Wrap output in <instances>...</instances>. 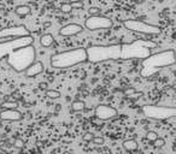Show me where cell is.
<instances>
[{"label":"cell","instance_id":"4","mask_svg":"<svg viewBox=\"0 0 176 154\" xmlns=\"http://www.w3.org/2000/svg\"><path fill=\"white\" fill-rule=\"evenodd\" d=\"M35 48L33 45L18 48L6 57V61L16 72H24L35 61Z\"/></svg>","mask_w":176,"mask_h":154},{"label":"cell","instance_id":"18","mask_svg":"<svg viewBox=\"0 0 176 154\" xmlns=\"http://www.w3.org/2000/svg\"><path fill=\"white\" fill-rule=\"evenodd\" d=\"M86 108V104L82 100H75L71 102V110L74 112H81Z\"/></svg>","mask_w":176,"mask_h":154},{"label":"cell","instance_id":"29","mask_svg":"<svg viewBox=\"0 0 176 154\" xmlns=\"http://www.w3.org/2000/svg\"><path fill=\"white\" fill-rule=\"evenodd\" d=\"M140 96H142V93H141V92H135L134 94L129 95V96H128V99H130V100H136V99H138V98H140Z\"/></svg>","mask_w":176,"mask_h":154},{"label":"cell","instance_id":"32","mask_svg":"<svg viewBox=\"0 0 176 154\" xmlns=\"http://www.w3.org/2000/svg\"><path fill=\"white\" fill-rule=\"evenodd\" d=\"M4 9H5V5L0 3V10H4Z\"/></svg>","mask_w":176,"mask_h":154},{"label":"cell","instance_id":"27","mask_svg":"<svg viewBox=\"0 0 176 154\" xmlns=\"http://www.w3.org/2000/svg\"><path fill=\"white\" fill-rule=\"evenodd\" d=\"M94 144H97V146H103L104 144V142H105V140L103 138V137H100V136H97V137H94L93 138V141H92Z\"/></svg>","mask_w":176,"mask_h":154},{"label":"cell","instance_id":"10","mask_svg":"<svg viewBox=\"0 0 176 154\" xmlns=\"http://www.w3.org/2000/svg\"><path fill=\"white\" fill-rule=\"evenodd\" d=\"M28 35H30V33L27 29V27L23 24L0 29V40H3V39L9 40V39H15V37H21V36H28Z\"/></svg>","mask_w":176,"mask_h":154},{"label":"cell","instance_id":"26","mask_svg":"<svg viewBox=\"0 0 176 154\" xmlns=\"http://www.w3.org/2000/svg\"><path fill=\"white\" fill-rule=\"evenodd\" d=\"M88 12H90V15L91 16H97V15H100V12H102V10L99 9V7H91L90 10H88Z\"/></svg>","mask_w":176,"mask_h":154},{"label":"cell","instance_id":"21","mask_svg":"<svg viewBox=\"0 0 176 154\" xmlns=\"http://www.w3.org/2000/svg\"><path fill=\"white\" fill-rule=\"evenodd\" d=\"M158 137H159V136H158V134H157L156 131H153V130H148V131L146 132V140H147V141H150V142L156 141Z\"/></svg>","mask_w":176,"mask_h":154},{"label":"cell","instance_id":"7","mask_svg":"<svg viewBox=\"0 0 176 154\" xmlns=\"http://www.w3.org/2000/svg\"><path fill=\"white\" fill-rule=\"evenodd\" d=\"M141 112L147 118L154 119V120H165V119L176 117V107H170V106L147 105L141 108Z\"/></svg>","mask_w":176,"mask_h":154},{"label":"cell","instance_id":"36","mask_svg":"<svg viewBox=\"0 0 176 154\" xmlns=\"http://www.w3.org/2000/svg\"><path fill=\"white\" fill-rule=\"evenodd\" d=\"M4 154H11V153H4Z\"/></svg>","mask_w":176,"mask_h":154},{"label":"cell","instance_id":"34","mask_svg":"<svg viewBox=\"0 0 176 154\" xmlns=\"http://www.w3.org/2000/svg\"><path fill=\"white\" fill-rule=\"evenodd\" d=\"M171 88H172V89H174V90H176V83H174V84H172V87H171Z\"/></svg>","mask_w":176,"mask_h":154},{"label":"cell","instance_id":"5","mask_svg":"<svg viewBox=\"0 0 176 154\" xmlns=\"http://www.w3.org/2000/svg\"><path fill=\"white\" fill-rule=\"evenodd\" d=\"M156 47V43L146 40H136L132 43H122L121 59H145L150 57V49Z\"/></svg>","mask_w":176,"mask_h":154},{"label":"cell","instance_id":"15","mask_svg":"<svg viewBox=\"0 0 176 154\" xmlns=\"http://www.w3.org/2000/svg\"><path fill=\"white\" fill-rule=\"evenodd\" d=\"M53 42H54V39H53V36L51 34H44L40 37V45L42 47L48 48V47H51L53 45Z\"/></svg>","mask_w":176,"mask_h":154},{"label":"cell","instance_id":"24","mask_svg":"<svg viewBox=\"0 0 176 154\" xmlns=\"http://www.w3.org/2000/svg\"><path fill=\"white\" fill-rule=\"evenodd\" d=\"M152 143H153V146H154L156 148H162V147H164V144H165V140L158 137V138H157L156 141H153Z\"/></svg>","mask_w":176,"mask_h":154},{"label":"cell","instance_id":"1","mask_svg":"<svg viewBox=\"0 0 176 154\" xmlns=\"http://www.w3.org/2000/svg\"><path fill=\"white\" fill-rule=\"evenodd\" d=\"M174 63H175V53L172 51L156 53L144 59L140 73L145 78H148V77L156 75L164 66H169Z\"/></svg>","mask_w":176,"mask_h":154},{"label":"cell","instance_id":"22","mask_svg":"<svg viewBox=\"0 0 176 154\" xmlns=\"http://www.w3.org/2000/svg\"><path fill=\"white\" fill-rule=\"evenodd\" d=\"M17 106H18V104H17V102H14V101H5V102L2 104V107H3L4 110H8V108H16Z\"/></svg>","mask_w":176,"mask_h":154},{"label":"cell","instance_id":"35","mask_svg":"<svg viewBox=\"0 0 176 154\" xmlns=\"http://www.w3.org/2000/svg\"><path fill=\"white\" fill-rule=\"evenodd\" d=\"M63 154H71V153H70V152H64Z\"/></svg>","mask_w":176,"mask_h":154},{"label":"cell","instance_id":"12","mask_svg":"<svg viewBox=\"0 0 176 154\" xmlns=\"http://www.w3.org/2000/svg\"><path fill=\"white\" fill-rule=\"evenodd\" d=\"M83 27L80 25V24H76V23H69L64 27H62L59 29V35L62 36H74V35H77V34H81L83 31Z\"/></svg>","mask_w":176,"mask_h":154},{"label":"cell","instance_id":"20","mask_svg":"<svg viewBox=\"0 0 176 154\" xmlns=\"http://www.w3.org/2000/svg\"><path fill=\"white\" fill-rule=\"evenodd\" d=\"M59 10H60L63 13H70V12H71L74 9H72V5H71V3L66 1V3H63V4L60 5Z\"/></svg>","mask_w":176,"mask_h":154},{"label":"cell","instance_id":"17","mask_svg":"<svg viewBox=\"0 0 176 154\" xmlns=\"http://www.w3.org/2000/svg\"><path fill=\"white\" fill-rule=\"evenodd\" d=\"M15 13L17 16H20V17H24V16L30 13V7L28 5H18L15 9Z\"/></svg>","mask_w":176,"mask_h":154},{"label":"cell","instance_id":"11","mask_svg":"<svg viewBox=\"0 0 176 154\" xmlns=\"http://www.w3.org/2000/svg\"><path fill=\"white\" fill-rule=\"evenodd\" d=\"M117 116H118V112L112 106L100 104L96 107V117L100 120H110L112 118H116Z\"/></svg>","mask_w":176,"mask_h":154},{"label":"cell","instance_id":"33","mask_svg":"<svg viewBox=\"0 0 176 154\" xmlns=\"http://www.w3.org/2000/svg\"><path fill=\"white\" fill-rule=\"evenodd\" d=\"M69 3H74V1H83V0H68Z\"/></svg>","mask_w":176,"mask_h":154},{"label":"cell","instance_id":"2","mask_svg":"<svg viewBox=\"0 0 176 154\" xmlns=\"http://www.w3.org/2000/svg\"><path fill=\"white\" fill-rule=\"evenodd\" d=\"M88 60L86 48H74L57 53L51 57V65L54 69H69Z\"/></svg>","mask_w":176,"mask_h":154},{"label":"cell","instance_id":"31","mask_svg":"<svg viewBox=\"0 0 176 154\" xmlns=\"http://www.w3.org/2000/svg\"><path fill=\"white\" fill-rule=\"evenodd\" d=\"M47 87H48V84H47L46 82H41V83H39V88H40L41 90H47Z\"/></svg>","mask_w":176,"mask_h":154},{"label":"cell","instance_id":"23","mask_svg":"<svg viewBox=\"0 0 176 154\" xmlns=\"http://www.w3.org/2000/svg\"><path fill=\"white\" fill-rule=\"evenodd\" d=\"M12 146L15 147V148H18V149H22V148H24V141L22 140V138H15V141H14V143H12Z\"/></svg>","mask_w":176,"mask_h":154},{"label":"cell","instance_id":"19","mask_svg":"<svg viewBox=\"0 0 176 154\" xmlns=\"http://www.w3.org/2000/svg\"><path fill=\"white\" fill-rule=\"evenodd\" d=\"M45 95H46L48 99L54 100V99H59V98H60V92L54 90V89H47V90H45Z\"/></svg>","mask_w":176,"mask_h":154},{"label":"cell","instance_id":"25","mask_svg":"<svg viewBox=\"0 0 176 154\" xmlns=\"http://www.w3.org/2000/svg\"><path fill=\"white\" fill-rule=\"evenodd\" d=\"M94 137H96L94 134L91 132V131H87V132H84V135H83V140H84L86 142H91V141H93Z\"/></svg>","mask_w":176,"mask_h":154},{"label":"cell","instance_id":"6","mask_svg":"<svg viewBox=\"0 0 176 154\" xmlns=\"http://www.w3.org/2000/svg\"><path fill=\"white\" fill-rule=\"evenodd\" d=\"M33 43H34V39L32 35L0 41V61L4 58H6L14 51L22 48V47H26V46H29V45H33Z\"/></svg>","mask_w":176,"mask_h":154},{"label":"cell","instance_id":"14","mask_svg":"<svg viewBox=\"0 0 176 154\" xmlns=\"http://www.w3.org/2000/svg\"><path fill=\"white\" fill-rule=\"evenodd\" d=\"M44 69H45V67H44V64H42L41 61L35 60V61L24 71V73H26L27 77H29V78H33V77H35V76L42 73V72H44Z\"/></svg>","mask_w":176,"mask_h":154},{"label":"cell","instance_id":"9","mask_svg":"<svg viewBox=\"0 0 176 154\" xmlns=\"http://www.w3.org/2000/svg\"><path fill=\"white\" fill-rule=\"evenodd\" d=\"M124 27L132 31H135V33H140V34H158L159 33V29L157 27H153V25H150L147 23H144L141 21H134V19H129V21H126L124 22Z\"/></svg>","mask_w":176,"mask_h":154},{"label":"cell","instance_id":"8","mask_svg":"<svg viewBox=\"0 0 176 154\" xmlns=\"http://www.w3.org/2000/svg\"><path fill=\"white\" fill-rule=\"evenodd\" d=\"M86 29L91 31L103 30V29H110L112 27V21L109 17L97 15V16H90L84 22Z\"/></svg>","mask_w":176,"mask_h":154},{"label":"cell","instance_id":"13","mask_svg":"<svg viewBox=\"0 0 176 154\" xmlns=\"http://www.w3.org/2000/svg\"><path fill=\"white\" fill-rule=\"evenodd\" d=\"M23 116L20 111H17L16 108H8V110H3L0 112V119L2 120H22Z\"/></svg>","mask_w":176,"mask_h":154},{"label":"cell","instance_id":"3","mask_svg":"<svg viewBox=\"0 0 176 154\" xmlns=\"http://www.w3.org/2000/svg\"><path fill=\"white\" fill-rule=\"evenodd\" d=\"M87 55L90 63L98 64L108 60H117L121 59V52H122V45H96L86 48Z\"/></svg>","mask_w":176,"mask_h":154},{"label":"cell","instance_id":"28","mask_svg":"<svg viewBox=\"0 0 176 154\" xmlns=\"http://www.w3.org/2000/svg\"><path fill=\"white\" fill-rule=\"evenodd\" d=\"M136 90H135V88H133V87H129V88H127L126 90H124V95L128 98L129 95H132V94H134Z\"/></svg>","mask_w":176,"mask_h":154},{"label":"cell","instance_id":"16","mask_svg":"<svg viewBox=\"0 0 176 154\" xmlns=\"http://www.w3.org/2000/svg\"><path fill=\"white\" fill-rule=\"evenodd\" d=\"M122 147H123L127 152H134V150L138 149L139 144H138V142H136L135 140L130 138V140H126V141L122 143Z\"/></svg>","mask_w":176,"mask_h":154},{"label":"cell","instance_id":"30","mask_svg":"<svg viewBox=\"0 0 176 154\" xmlns=\"http://www.w3.org/2000/svg\"><path fill=\"white\" fill-rule=\"evenodd\" d=\"M72 9H82L83 7V1H74L71 3Z\"/></svg>","mask_w":176,"mask_h":154}]
</instances>
